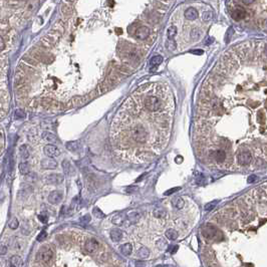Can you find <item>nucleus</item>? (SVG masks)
Returning <instances> with one entry per match:
<instances>
[{
	"label": "nucleus",
	"instance_id": "nucleus-28",
	"mask_svg": "<svg viewBox=\"0 0 267 267\" xmlns=\"http://www.w3.org/2000/svg\"><path fill=\"white\" fill-rule=\"evenodd\" d=\"M176 32H177L176 27L172 26V27L169 28V29H168V36H169V38H173V37L176 35Z\"/></svg>",
	"mask_w": 267,
	"mask_h": 267
},
{
	"label": "nucleus",
	"instance_id": "nucleus-21",
	"mask_svg": "<svg viewBox=\"0 0 267 267\" xmlns=\"http://www.w3.org/2000/svg\"><path fill=\"white\" fill-rule=\"evenodd\" d=\"M138 256L142 259H147V258L150 256V250L147 247H141L139 250H138Z\"/></svg>",
	"mask_w": 267,
	"mask_h": 267
},
{
	"label": "nucleus",
	"instance_id": "nucleus-12",
	"mask_svg": "<svg viewBox=\"0 0 267 267\" xmlns=\"http://www.w3.org/2000/svg\"><path fill=\"white\" fill-rule=\"evenodd\" d=\"M245 16H246V11L245 9H243L242 7H236L234 9L233 13H232V17H233L235 20H237V21L243 19Z\"/></svg>",
	"mask_w": 267,
	"mask_h": 267
},
{
	"label": "nucleus",
	"instance_id": "nucleus-41",
	"mask_svg": "<svg viewBox=\"0 0 267 267\" xmlns=\"http://www.w3.org/2000/svg\"><path fill=\"white\" fill-rule=\"evenodd\" d=\"M178 250V246H175V247L173 248V250H172V253H175Z\"/></svg>",
	"mask_w": 267,
	"mask_h": 267
},
{
	"label": "nucleus",
	"instance_id": "nucleus-8",
	"mask_svg": "<svg viewBox=\"0 0 267 267\" xmlns=\"http://www.w3.org/2000/svg\"><path fill=\"white\" fill-rule=\"evenodd\" d=\"M44 180H45V183H47V184L57 185V184L62 183V181H64V176H61V175H59V174H51V175H48V176L45 177Z\"/></svg>",
	"mask_w": 267,
	"mask_h": 267
},
{
	"label": "nucleus",
	"instance_id": "nucleus-15",
	"mask_svg": "<svg viewBox=\"0 0 267 267\" xmlns=\"http://www.w3.org/2000/svg\"><path fill=\"white\" fill-rule=\"evenodd\" d=\"M120 253L125 255V256H129V255H131L132 252H133V246H132V244L130 243H125L120 247Z\"/></svg>",
	"mask_w": 267,
	"mask_h": 267
},
{
	"label": "nucleus",
	"instance_id": "nucleus-24",
	"mask_svg": "<svg viewBox=\"0 0 267 267\" xmlns=\"http://www.w3.org/2000/svg\"><path fill=\"white\" fill-rule=\"evenodd\" d=\"M67 150H70L71 152H76L79 150V144H77L76 141H70V142H67L65 144Z\"/></svg>",
	"mask_w": 267,
	"mask_h": 267
},
{
	"label": "nucleus",
	"instance_id": "nucleus-5",
	"mask_svg": "<svg viewBox=\"0 0 267 267\" xmlns=\"http://www.w3.org/2000/svg\"><path fill=\"white\" fill-rule=\"evenodd\" d=\"M149 35H150V29L147 26H141L137 28L136 33H135V37L140 40L147 39Z\"/></svg>",
	"mask_w": 267,
	"mask_h": 267
},
{
	"label": "nucleus",
	"instance_id": "nucleus-16",
	"mask_svg": "<svg viewBox=\"0 0 267 267\" xmlns=\"http://www.w3.org/2000/svg\"><path fill=\"white\" fill-rule=\"evenodd\" d=\"M111 239L114 241V242H119L120 239L123 238V231L120 230V229H114V230L111 231L110 233Z\"/></svg>",
	"mask_w": 267,
	"mask_h": 267
},
{
	"label": "nucleus",
	"instance_id": "nucleus-7",
	"mask_svg": "<svg viewBox=\"0 0 267 267\" xmlns=\"http://www.w3.org/2000/svg\"><path fill=\"white\" fill-rule=\"evenodd\" d=\"M237 160H238V163L239 164L247 165L251 160V154L249 153V151H247V150H242L239 153V155H238Z\"/></svg>",
	"mask_w": 267,
	"mask_h": 267
},
{
	"label": "nucleus",
	"instance_id": "nucleus-2",
	"mask_svg": "<svg viewBox=\"0 0 267 267\" xmlns=\"http://www.w3.org/2000/svg\"><path fill=\"white\" fill-rule=\"evenodd\" d=\"M53 254H54V252L49 245H43L38 250L36 258L38 261L47 263V262H49V261H51V259H52V257H53Z\"/></svg>",
	"mask_w": 267,
	"mask_h": 267
},
{
	"label": "nucleus",
	"instance_id": "nucleus-34",
	"mask_svg": "<svg viewBox=\"0 0 267 267\" xmlns=\"http://www.w3.org/2000/svg\"><path fill=\"white\" fill-rule=\"evenodd\" d=\"M6 252H7V246L5 245V244H1V246H0V254L4 255L6 254Z\"/></svg>",
	"mask_w": 267,
	"mask_h": 267
},
{
	"label": "nucleus",
	"instance_id": "nucleus-10",
	"mask_svg": "<svg viewBox=\"0 0 267 267\" xmlns=\"http://www.w3.org/2000/svg\"><path fill=\"white\" fill-rule=\"evenodd\" d=\"M142 217V214L139 211H131L127 213V220L126 222H128L127 225H132L134 223H137V221Z\"/></svg>",
	"mask_w": 267,
	"mask_h": 267
},
{
	"label": "nucleus",
	"instance_id": "nucleus-14",
	"mask_svg": "<svg viewBox=\"0 0 267 267\" xmlns=\"http://www.w3.org/2000/svg\"><path fill=\"white\" fill-rule=\"evenodd\" d=\"M172 205H173V207L175 209H177V210H181V209L184 208V206H185V201L183 200V198L177 196L172 200Z\"/></svg>",
	"mask_w": 267,
	"mask_h": 267
},
{
	"label": "nucleus",
	"instance_id": "nucleus-19",
	"mask_svg": "<svg viewBox=\"0 0 267 267\" xmlns=\"http://www.w3.org/2000/svg\"><path fill=\"white\" fill-rule=\"evenodd\" d=\"M10 264L11 266L13 267H18V266L23 265V261H22V258L18 256V255H13V256L10 258Z\"/></svg>",
	"mask_w": 267,
	"mask_h": 267
},
{
	"label": "nucleus",
	"instance_id": "nucleus-30",
	"mask_svg": "<svg viewBox=\"0 0 267 267\" xmlns=\"http://www.w3.org/2000/svg\"><path fill=\"white\" fill-rule=\"evenodd\" d=\"M216 204H217V201H213V202H211V203H208L207 205L205 206V210L206 211H212L214 209L215 206H216Z\"/></svg>",
	"mask_w": 267,
	"mask_h": 267
},
{
	"label": "nucleus",
	"instance_id": "nucleus-6",
	"mask_svg": "<svg viewBox=\"0 0 267 267\" xmlns=\"http://www.w3.org/2000/svg\"><path fill=\"white\" fill-rule=\"evenodd\" d=\"M43 152L44 154L46 155V156L48 158H55V157H58L60 152L59 150L57 149L55 146L53 145H46L43 149Z\"/></svg>",
	"mask_w": 267,
	"mask_h": 267
},
{
	"label": "nucleus",
	"instance_id": "nucleus-31",
	"mask_svg": "<svg viewBox=\"0 0 267 267\" xmlns=\"http://www.w3.org/2000/svg\"><path fill=\"white\" fill-rule=\"evenodd\" d=\"M19 223H18V220L16 219V218H14V219L11 220V222L9 223V227L11 229H16L17 227H18Z\"/></svg>",
	"mask_w": 267,
	"mask_h": 267
},
{
	"label": "nucleus",
	"instance_id": "nucleus-37",
	"mask_svg": "<svg viewBox=\"0 0 267 267\" xmlns=\"http://www.w3.org/2000/svg\"><path fill=\"white\" fill-rule=\"evenodd\" d=\"M179 189H180V188H174V189H172V190H170V191H167V192H166L165 195H166V196H167V195H171V194H173L174 192L178 191V190H179Z\"/></svg>",
	"mask_w": 267,
	"mask_h": 267
},
{
	"label": "nucleus",
	"instance_id": "nucleus-23",
	"mask_svg": "<svg viewBox=\"0 0 267 267\" xmlns=\"http://www.w3.org/2000/svg\"><path fill=\"white\" fill-rule=\"evenodd\" d=\"M165 236L168 238L169 240H176L178 238V232L175 229H169L166 231Z\"/></svg>",
	"mask_w": 267,
	"mask_h": 267
},
{
	"label": "nucleus",
	"instance_id": "nucleus-13",
	"mask_svg": "<svg viewBox=\"0 0 267 267\" xmlns=\"http://www.w3.org/2000/svg\"><path fill=\"white\" fill-rule=\"evenodd\" d=\"M41 167L44 169H55L57 163L52 159H44L41 161Z\"/></svg>",
	"mask_w": 267,
	"mask_h": 267
},
{
	"label": "nucleus",
	"instance_id": "nucleus-36",
	"mask_svg": "<svg viewBox=\"0 0 267 267\" xmlns=\"http://www.w3.org/2000/svg\"><path fill=\"white\" fill-rule=\"evenodd\" d=\"M211 16H212V14H211L210 12H205V13H203V19H204V20H209V19H211Z\"/></svg>",
	"mask_w": 267,
	"mask_h": 267
},
{
	"label": "nucleus",
	"instance_id": "nucleus-20",
	"mask_svg": "<svg viewBox=\"0 0 267 267\" xmlns=\"http://www.w3.org/2000/svg\"><path fill=\"white\" fill-rule=\"evenodd\" d=\"M153 215H154V217L158 218V219H163V218L166 217V215H167V212H166V210L164 208L158 207V208H156L153 211Z\"/></svg>",
	"mask_w": 267,
	"mask_h": 267
},
{
	"label": "nucleus",
	"instance_id": "nucleus-4",
	"mask_svg": "<svg viewBox=\"0 0 267 267\" xmlns=\"http://www.w3.org/2000/svg\"><path fill=\"white\" fill-rule=\"evenodd\" d=\"M85 250L88 252V253H94L99 249L100 247V244L96 239L94 238H88V239L85 241Z\"/></svg>",
	"mask_w": 267,
	"mask_h": 267
},
{
	"label": "nucleus",
	"instance_id": "nucleus-38",
	"mask_svg": "<svg viewBox=\"0 0 267 267\" xmlns=\"http://www.w3.org/2000/svg\"><path fill=\"white\" fill-rule=\"evenodd\" d=\"M253 1H254V0H242L243 3H244V4H246V5H249V4L253 3Z\"/></svg>",
	"mask_w": 267,
	"mask_h": 267
},
{
	"label": "nucleus",
	"instance_id": "nucleus-18",
	"mask_svg": "<svg viewBox=\"0 0 267 267\" xmlns=\"http://www.w3.org/2000/svg\"><path fill=\"white\" fill-rule=\"evenodd\" d=\"M185 17L189 20H193L196 19L198 17V11L195 9V8H188L187 10L185 11Z\"/></svg>",
	"mask_w": 267,
	"mask_h": 267
},
{
	"label": "nucleus",
	"instance_id": "nucleus-9",
	"mask_svg": "<svg viewBox=\"0 0 267 267\" xmlns=\"http://www.w3.org/2000/svg\"><path fill=\"white\" fill-rule=\"evenodd\" d=\"M62 198H64L62 192L53 191V192H51L49 194V196H48V201H49L51 204H53V205H56V204H59L61 202Z\"/></svg>",
	"mask_w": 267,
	"mask_h": 267
},
{
	"label": "nucleus",
	"instance_id": "nucleus-27",
	"mask_svg": "<svg viewBox=\"0 0 267 267\" xmlns=\"http://www.w3.org/2000/svg\"><path fill=\"white\" fill-rule=\"evenodd\" d=\"M43 139L46 140V141H51V142H55V141L57 140L56 137L54 136V135L50 134V133H47V132L43 134Z\"/></svg>",
	"mask_w": 267,
	"mask_h": 267
},
{
	"label": "nucleus",
	"instance_id": "nucleus-17",
	"mask_svg": "<svg viewBox=\"0 0 267 267\" xmlns=\"http://www.w3.org/2000/svg\"><path fill=\"white\" fill-rule=\"evenodd\" d=\"M163 62V57L161 55H156L154 56L153 58L151 59L150 61V64H151V70H155V68H157L159 65Z\"/></svg>",
	"mask_w": 267,
	"mask_h": 267
},
{
	"label": "nucleus",
	"instance_id": "nucleus-1",
	"mask_svg": "<svg viewBox=\"0 0 267 267\" xmlns=\"http://www.w3.org/2000/svg\"><path fill=\"white\" fill-rule=\"evenodd\" d=\"M162 91L150 90L143 97V107L151 113H158L163 108H167L168 99H163L161 96Z\"/></svg>",
	"mask_w": 267,
	"mask_h": 267
},
{
	"label": "nucleus",
	"instance_id": "nucleus-39",
	"mask_svg": "<svg viewBox=\"0 0 267 267\" xmlns=\"http://www.w3.org/2000/svg\"><path fill=\"white\" fill-rule=\"evenodd\" d=\"M255 179H256V177H255V176H250V177H249V178H248V182H249V183H251V182H254V181H255Z\"/></svg>",
	"mask_w": 267,
	"mask_h": 267
},
{
	"label": "nucleus",
	"instance_id": "nucleus-29",
	"mask_svg": "<svg viewBox=\"0 0 267 267\" xmlns=\"http://www.w3.org/2000/svg\"><path fill=\"white\" fill-rule=\"evenodd\" d=\"M25 113L22 110H16L15 111V119H24Z\"/></svg>",
	"mask_w": 267,
	"mask_h": 267
},
{
	"label": "nucleus",
	"instance_id": "nucleus-33",
	"mask_svg": "<svg viewBox=\"0 0 267 267\" xmlns=\"http://www.w3.org/2000/svg\"><path fill=\"white\" fill-rule=\"evenodd\" d=\"M46 232L45 231H42V232H40V233L38 234V236H37V241H40V242H41V241H43L45 238H46Z\"/></svg>",
	"mask_w": 267,
	"mask_h": 267
},
{
	"label": "nucleus",
	"instance_id": "nucleus-40",
	"mask_svg": "<svg viewBox=\"0 0 267 267\" xmlns=\"http://www.w3.org/2000/svg\"><path fill=\"white\" fill-rule=\"evenodd\" d=\"M39 219H41L42 222H45V221H46V217H44V216H39Z\"/></svg>",
	"mask_w": 267,
	"mask_h": 267
},
{
	"label": "nucleus",
	"instance_id": "nucleus-25",
	"mask_svg": "<svg viewBox=\"0 0 267 267\" xmlns=\"http://www.w3.org/2000/svg\"><path fill=\"white\" fill-rule=\"evenodd\" d=\"M19 153H20V156H21V157L23 158V159H25V160L29 158V152H28L27 148H26V146H24V145L20 146V148H19Z\"/></svg>",
	"mask_w": 267,
	"mask_h": 267
},
{
	"label": "nucleus",
	"instance_id": "nucleus-3",
	"mask_svg": "<svg viewBox=\"0 0 267 267\" xmlns=\"http://www.w3.org/2000/svg\"><path fill=\"white\" fill-rule=\"evenodd\" d=\"M203 236L208 240H219V236H221V233L218 229L214 227H205L202 230Z\"/></svg>",
	"mask_w": 267,
	"mask_h": 267
},
{
	"label": "nucleus",
	"instance_id": "nucleus-32",
	"mask_svg": "<svg viewBox=\"0 0 267 267\" xmlns=\"http://www.w3.org/2000/svg\"><path fill=\"white\" fill-rule=\"evenodd\" d=\"M80 222L82 223H84V224H88V223H90V216L88 214H87V215H85L84 217H82L80 218Z\"/></svg>",
	"mask_w": 267,
	"mask_h": 267
},
{
	"label": "nucleus",
	"instance_id": "nucleus-42",
	"mask_svg": "<svg viewBox=\"0 0 267 267\" xmlns=\"http://www.w3.org/2000/svg\"><path fill=\"white\" fill-rule=\"evenodd\" d=\"M263 152H264V154L267 155V146H265V147L263 148Z\"/></svg>",
	"mask_w": 267,
	"mask_h": 267
},
{
	"label": "nucleus",
	"instance_id": "nucleus-35",
	"mask_svg": "<svg viewBox=\"0 0 267 267\" xmlns=\"http://www.w3.org/2000/svg\"><path fill=\"white\" fill-rule=\"evenodd\" d=\"M157 244H158V246H159V247H160L161 249H163V248L166 246V241L164 240V239H160V240L157 242Z\"/></svg>",
	"mask_w": 267,
	"mask_h": 267
},
{
	"label": "nucleus",
	"instance_id": "nucleus-26",
	"mask_svg": "<svg viewBox=\"0 0 267 267\" xmlns=\"http://www.w3.org/2000/svg\"><path fill=\"white\" fill-rule=\"evenodd\" d=\"M93 213L94 216H96V217L97 218V219H102V218H105V215L104 213H102V212L100 211L99 208H93Z\"/></svg>",
	"mask_w": 267,
	"mask_h": 267
},
{
	"label": "nucleus",
	"instance_id": "nucleus-22",
	"mask_svg": "<svg viewBox=\"0 0 267 267\" xmlns=\"http://www.w3.org/2000/svg\"><path fill=\"white\" fill-rule=\"evenodd\" d=\"M18 169H19V172L21 173L22 175H27L28 173H29V165H28V163H20L19 166H18Z\"/></svg>",
	"mask_w": 267,
	"mask_h": 267
},
{
	"label": "nucleus",
	"instance_id": "nucleus-11",
	"mask_svg": "<svg viewBox=\"0 0 267 267\" xmlns=\"http://www.w3.org/2000/svg\"><path fill=\"white\" fill-rule=\"evenodd\" d=\"M126 220H127V214L124 213H117L114 216L111 218V223L116 224L117 226H122L124 225Z\"/></svg>",
	"mask_w": 267,
	"mask_h": 267
}]
</instances>
